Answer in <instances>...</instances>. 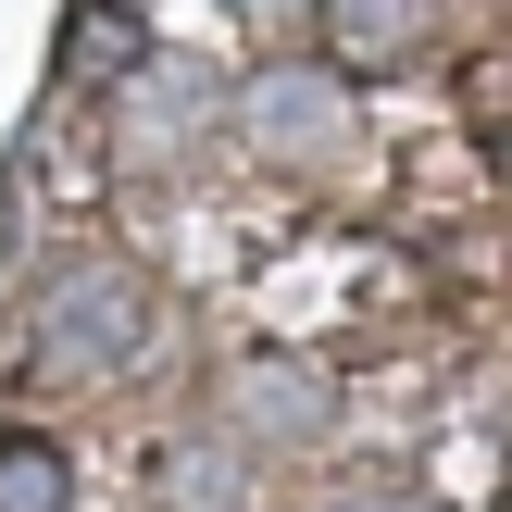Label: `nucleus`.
Wrapping results in <instances>:
<instances>
[{
  "instance_id": "7",
  "label": "nucleus",
  "mask_w": 512,
  "mask_h": 512,
  "mask_svg": "<svg viewBox=\"0 0 512 512\" xmlns=\"http://www.w3.org/2000/svg\"><path fill=\"white\" fill-rule=\"evenodd\" d=\"M138 50H150V38H138L125 0H75V13H63V88H113Z\"/></svg>"
},
{
  "instance_id": "4",
  "label": "nucleus",
  "mask_w": 512,
  "mask_h": 512,
  "mask_svg": "<svg viewBox=\"0 0 512 512\" xmlns=\"http://www.w3.org/2000/svg\"><path fill=\"white\" fill-rule=\"evenodd\" d=\"M213 413H225V438H250V450H325L338 438V375L300 363V350H238L225 388H213Z\"/></svg>"
},
{
  "instance_id": "5",
  "label": "nucleus",
  "mask_w": 512,
  "mask_h": 512,
  "mask_svg": "<svg viewBox=\"0 0 512 512\" xmlns=\"http://www.w3.org/2000/svg\"><path fill=\"white\" fill-rule=\"evenodd\" d=\"M313 25H325V63L338 75H400L438 38V0H313Z\"/></svg>"
},
{
  "instance_id": "9",
  "label": "nucleus",
  "mask_w": 512,
  "mask_h": 512,
  "mask_svg": "<svg viewBox=\"0 0 512 512\" xmlns=\"http://www.w3.org/2000/svg\"><path fill=\"white\" fill-rule=\"evenodd\" d=\"M325 512H438V500H413V488H350V500H325Z\"/></svg>"
},
{
  "instance_id": "1",
  "label": "nucleus",
  "mask_w": 512,
  "mask_h": 512,
  "mask_svg": "<svg viewBox=\"0 0 512 512\" xmlns=\"http://www.w3.org/2000/svg\"><path fill=\"white\" fill-rule=\"evenodd\" d=\"M138 350H150V275L113 263V250L63 263L38 288V313H25V363L63 375V388H100V375H125Z\"/></svg>"
},
{
  "instance_id": "10",
  "label": "nucleus",
  "mask_w": 512,
  "mask_h": 512,
  "mask_svg": "<svg viewBox=\"0 0 512 512\" xmlns=\"http://www.w3.org/2000/svg\"><path fill=\"white\" fill-rule=\"evenodd\" d=\"M225 13H238V25H288L300 0H225Z\"/></svg>"
},
{
  "instance_id": "6",
  "label": "nucleus",
  "mask_w": 512,
  "mask_h": 512,
  "mask_svg": "<svg viewBox=\"0 0 512 512\" xmlns=\"http://www.w3.org/2000/svg\"><path fill=\"white\" fill-rule=\"evenodd\" d=\"M163 512H263V450L250 438H175L163 450Z\"/></svg>"
},
{
  "instance_id": "3",
  "label": "nucleus",
  "mask_w": 512,
  "mask_h": 512,
  "mask_svg": "<svg viewBox=\"0 0 512 512\" xmlns=\"http://www.w3.org/2000/svg\"><path fill=\"white\" fill-rule=\"evenodd\" d=\"M225 125H238L275 175H325V163L350 150V75H338V63H263Z\"/></svg>"
},
{
  "instance_id": "8",
  "label": "nucleus",
  "mask_w": 512,
  "mask_h": 512,
  "mask_svg": "<svg viewBox=\"0 0 512 512\" xmlns=\"http://www.w3.org/2000/svg\"><path fill=\"white\" fill-rule=\"evenodd\" d=\"M0 512H75V450L38 438V425H13L0 438Z\"/></svg>"
},
{
  "instance_id": "2",
  "label": "nucleus",
  "mask_w": 512,
  "mask_h": 512,
  "mask_svg": "<svg viewBox=\"0 0 512 512\" xmlns=\"http://www.w3.org/2000/svg\"><path fill=\"white\" fill-rule=\"evenodd\" d=\"M225 113H238V88H225L200 50H138V63L113 75V150H125V163H150V175L200 163Z\"/></svg>"
}]
</instances>
